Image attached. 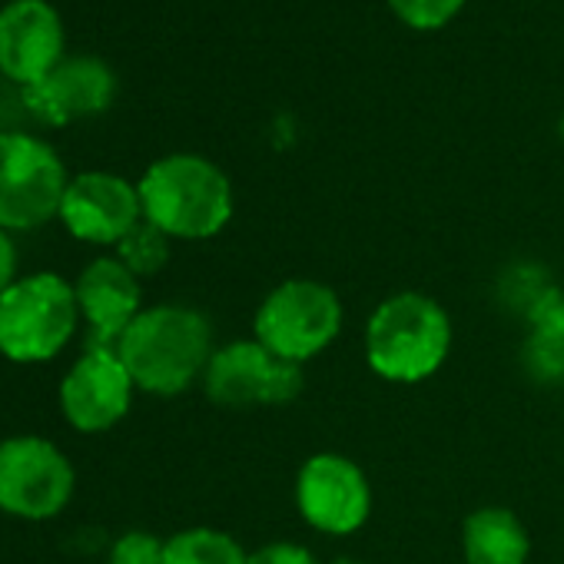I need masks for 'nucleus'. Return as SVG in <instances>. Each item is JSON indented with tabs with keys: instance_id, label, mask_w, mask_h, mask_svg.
I'll return each instance as SVG.
<instances>
[{
	"instance_id": "obj_12",
	"label": "nucleus",
	"mask_w": 564,
	"mask_h": 564,
	"mask_svg": "<svg viewBox=\"0 0 564 564\" xmlns=\"http://www.w3.org/2000/svg\"><path fill=\"white\" fill-rule=\"evenodd\" d=\"M64 61V21L47 0H11L0 8V74L31 87Z\"/></svg>"
},
{
	"instance_id": "obj_18",
	"label": "nucleus",
	"mask_w": 564,
	"mask_h": 564,
	"mask_svg": "<svg viewBox=\"0 0 564 564\" xmlns=\"http://www.w3.org/2000/svg\"><path fill=\"white\" fill-rule=\"evenodd\" d=\"M170 236L163 232V229H156L153 223H147V219H140L113 249V256L143 282V279H150V275H156L160 269H166V262H170Z\"/></svg>"
},
{
	"instance_id": "obj_5",
	"label": "nucleus",
	"mask_w": 564,
	"mask_h": 564,
	"mask_svg": "<svg viewBox=\"0 0 564 564\" xmlns=\"http://www.w3.org/2000/svg\"><path fill=\"white\" fill-rule=\"evenodd\" d=\"M343 319L346 310L333 286L319 279H286L256 306L252 339L286 362L306 366L339 339Z\"/></svg>"
},
{
	"instance_id": "obj_22",
	"label": "nucleus",
	"mask_w": 564,
	"mask_h": 564,
	"mask_svg": "<svg viewBox=\"0 0 564 564\" xmlns=\"http://www.w3.org/2000/svg\"><path fill=\"white\" fill-rule=\"evenodd\" d=\"M18 282V246L11 232L0 226V296H4Z\"/></svg>"
},
{
	"instance_id": "obj_7",
	"label": "nucleus",
	"mask_w": 564,
	"mask_h": 564,
	"mask_svg": "<svg viewBox=\"0 0 564 564\" xmlns=\"http://www.w3.org/2000/svg\"><path fill=\"white\" fill-rule=\"evenodd\" d=\"M303 386V366L275 356L259 339H232L226 346H216L203 372L206 399L219 409L236 412L290 405L300 399Z\"/></svg>"
},
{
	"instance_id": "obj_15",
	"label": "nucleus",
	"mask_w": 564,
	"mask_h": 564,
	"mask_svg": "<svg viewBox=\"0 0 564 564\" xmlns=\"http://www.w3.org/2000/svg\"><path fill=\"white\" fill-rule=\"evenodd\" d=\"M462 554L465 564H528L531 534L511 508L485 505L462 521Z\"/></svg>"
},
{
	"instance_id": "obj_13",
	"label": "nucleus",
	"mask_w": 564,
	"mask_h": 564,
	"mask_svg": "<svg viewBox=\"0 0 564 564\" xmlns=\"http://www.w3.org/2000/svg\"><path fill=\"white\" fill-rule=\"evenodd\" d=\"M21 97L37 120L51 127H67L74 120L104 113L117 97V77L100 57L77 54L64 57L41 84L24 87Z\"/></svg>"
},
{
	"instance_id": "obj_10",
	"label": "nucleus",
	"mask_w": 564,
	"mask_h": 564,
	"mask_svg": "<svg viewBox=\"0 0 564 564\" xmlns=\"http://www.w3.org/2000/svg\"><path fill=\"white\" fill-rule=\"evenodd\" d=\"M133 379L127 366L120 362L117 349H97L87 346L84 356L70 366V372L61 382V412L64 419L84 432L100 435L120 425L133 405Z\"/></svg>"
},
{
	"instance_id": "obj_9",
	"label": "nucleus",
	"mask_w": 564,
	"mask_h": 564,
	"mask_svg": "<svg viewBox=\"0 0 564 564\" xmlns=\"http://www.w3.org/2000/svg\"><path fill=\"white\" fill-rule=\"evenodd\" d=\"M296 508L329 538L356 534L372 518L369 475L343 452H316L296 471Z\"/></svg>"
},
{
	"instance_id": "obj_17",
	"label": "nucleus",
	"mask_w": 564,
	"mask_h": 564,
	"mask_svg": "<svg viewBox=\"0 0 564 564\" xmlns=\"http://www.w3.org/2000/svg\"><path fill=\"white\" fill-rule=\"evenodd\" d=\"M249 551L219 528H183L166 538L163 564H246Z\"/></svg>"
},
{
	"instance_id": "obj_21",
	"label": "nucleus",
	"mask_w": 564,
	"mask_h": 564,
	"mask_svg": "<svg viewBox=\"0 0 564 564\" xmlns=\"http://www.w3.org/2000/svg\"><path fill=\"white\" fill-rule=\"evenodd\" d=\"M246 564H319V561L300 541H269V544L249 551Z\"/></svg>"
},
{
	"instance_id": "obj_1",
	"label": "nucleus",
	"mask_w": 564,
	"mask_h": 564,
	"mask_svg": "<svg viewBox=\"0 0 564 564\" xmlns=\"http://www.w3.org/2000/svg\"><path fill=\"white\" fill-rule=\"evenodd\" d=\"M213 352V323L199 310L176 303L143 310L117 343L133 386L163 399L203 382Z\"/></svg>"
},
{
	"instance_id": "obj_8",
	"label": "nucleus",
	"mask_w": 564,
	"mask_h": 564,
	"mask_svg": "<svg viewBox=\"0 0 564 564\" xmlns=\"http://www.w3.org/2000/svg\"><path fill=\"white\" fill-rule=\"evenodd\" d=\"M77 488L70 458L41 435H18L0 442V511L47 521L57 518Z\"/></svg>"
},
{
	"instance_id": "obj_4",
	"label": "nucleus",
	"mask_w": 564,
	"mask_h": 564,
	"mask_svg": "<svg viewBox=\"0 0 564 564\" xmlns=\"http://www.w3.org/2000/svg\"><path fill=\"white\" fill-rule=\"evenodd\" d=\"M80 326L74 282L57 272L18 275L0 296V356L18 366L57 359Z\"/></svg>"
},
{
	"instance_id": "obj_23",
	"label": "nucleus",
	"mask_w": 564,
	"mask_h": 564,
	"mask_svg": "<svg viewBox=\"0 0 564 564\" xmlns=\"http://www.w3.org/2000/svg\"><path fill=\"white\" fill-rule=\"evenodd\" d=\"M333 564H369V561H356V557H339V561H333Z\"/></svg>"
},
{
	"instance_id": "obj_3",
	"label": "nucleus",
	"mask_w": 564,
	"mask_h": 564,
	"mask_svg": "<svg viewBox=\"0 0 564 564\" xmlns=\"http://www.w3.org/2000/svg\"><path fill=\"white\" fill-rule=\"evenodd\" d=\"M143 219L170 239H213L232 219V186L226 173L196 153H173L140 176Z\"/></svg>"
},
{
	"instance_id": "obj_20",
	"label": "nucleus",
	"mask_w": 564,
	"mask_h": 564,
	"mask_svg": "<svg viewBox=\"0 0 564 564\" xmlns=\"http://www.w3.org/2000/svg\"><path fill=\"white\" fill-rule=\"evenodd\" d=\"M163 544L150 531H127L113 541L107 564H163Z\"/></svg>"
},
{
	"instance_id": "obj_24",
	"label": "nucleus",
	"mask_w": 564,
	"mask_h": 564,
	"mask_svg": "<svg viewBox=\"0 0 564 564\" xmlns=\"http://www.w3.org/2000/svg\"><path fill=\"white\" fill-rule=\"evenodd\" d=\"M561 133H564V120H561Z\"/></svg>"
},
{
	"instance_id": "obj_14",
	"label": "nucleus",
	"mask_w": 564,
	"mask_h": 564,
	"mask_svg": "<svg viewBox=\"0 0 564 564\" xmlns=\"http://www.w3.org/2000/svg\"><path fill=\"white\" fill-rule=\"evenodd\" d=\"M80 323L90 329V343L97 349H117L120 336L143 313V286L140 279L117 259L97 256L74 282Z\"/></svg>"
},
{
	"instance_id": "obj_16",
	"label": "nucleus",
	"mask_w": 564,
	"mask_h": 564,
	"mask_svg": "<svg viewBox=\"0 0 564 564\" xmlns=\"http://www.w3.org/2000/svg\"><path fill=\"white\" fill-rule=\"evenodd\" d=\"M528 369L538 379H564V296L544 290L531 303V336L524 346Z\"/></svg>"
},
{
	"instance_id": "obj_2",
	"label": "nucleus",
	"mask_w": 564,
	"mask_h": 564,
	"mask_svg": "<svg viewBox=\"0 0 564 564\" xmlns=\"http://www.w3.org/2000/svg\"><path fill=\"white\" fill-rule=\"evenodd\" d=\"M455 326L438 300L419 290L386 296L366 319L362 352L369 369L392 386L432 379L452 356Z\"/></svg>"
},
{
	"instance_id": "obj_11",
	"label": "nucleus",
	"mask_w": 564,
	"mask_h": 564,
	"mask_svg": "<svg viewBox=\"0 0 564 564\" xmlns=\"http://www.w3.org/2000/svg\"><path fill=\"white\" fill-rule=\"evenodd\" d=\"M57 219L80 242L117 246L143 219L140 189L117 173H77L64 193Z\"/></svg>"
},
{
	"instance_id": "obj_6",
	"label": "nucleus",
	"mask_w": 564,
	"mask_h": 564,
	"mask_svg": "<svg viewBox=\"0 0 564 564\" xmlns=\"http://www.w3.org/2000/svg\"><path fill=\"white\" fill-rule=\"evenodd\" d=\"M70 186L57 150L24 130L0 133V226L28 232L61 216Z\"/></svg>"
},
{
	"instance_id": "obj_19",
	"label": "nucleus",
	"mask_w": 564,
	"mask_h": 564,
	"mask_svg": "<svg viewBox=\"0 0 564 564\" xmlns=\"http://www.w3.org/2000/svg\"><path fill=\"white\" fill-rule=\"evenodd\" d=\"M389 4L409 28L432 31V28L448 24L462 11L465 0H389Z\"/></svg>"
}]
</instances>
